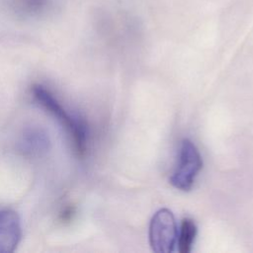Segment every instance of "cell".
<instances>
[{
	"label": "cell",
	"instance_id": "cell-1",
	"mask_svg": "<svg viewBox=\"0 0 253 253\" xmlns=\"http://www.w3.org/2000/svg\"><path fill=\"white\" fill-rule=\"evenodd\" d=\"M31 92L36 104L54 118L64 128L77 156L85 157L89 146V128L86 122L80 116L69 112L45 86L36 84L32 87Z\"/></svg>",
	"mask_w": 253,
	"mask_h": 253
},
{
	"label": "cell",
	"instance_id": "cell-2",
	"mask_svg": "<svg viewBox=\"0 0 253 253\" xmlns=\"http://www.w3.org/2000/svg\"><path fill=\"white\" fill-rule=\"evenodd\" d=\"M203 168V159L197 146L188 138L181 141L177 165L170 176V183L178 190L188 192Z\"/></svg>",
	"mask_w": 253,
	"mask_h": 253
},
{
	"label": "cell",
	"instance_id": "cell-3",
	"mask_svg": "<svg viewBox=\"0 0 253 253\" xmlns=\"http://www.w3.org/2000/svg\"><path fill=\"white\" fill-rule=\"evenodd\" d=\"M149 243L154 252L170 253L175 250L178 228L174 214L168 209H160L151 217L148 229Z\"/></svg>",
	"mask_w": 253,
	"mask_h": 253
},
{
	"label": "cell",
	"instance_id": "cell-4",
	"mask_svg": "<svg viewBox=\"0 0 253 253\" xmlns=\"http://www.w3.org/2000/svg\"><path fill=\"white\" fill-rule=\"evenodd\" d=\"M23 235L19 214L10 209L0 210V253L14 252Z\"/></svg>",
	"mask_w": 253,
	"mask_h": 253
},
{
	"label": "cell",
	"instance_id": "cell-5",
	"mask_svg": "<svg viewBox=\"0 0 253 253\" xmlns=\"http://www.w3.org/2000/svg\"><path fill=\"white\" fill-rule=\"evenodd\" d=\"M49 148V139L46 133L39 127L28 128L22 134L20 149L25 155L41 156Z\"/></svg>",
	"mask_w": 253,
	"mask_h": 253
},
{
	"label": "cell",
	"instance_id": "cell-6",
	"mask_svg": "<svg viewBox=\"0 0 253 253\" xmlns=\"http://www.w3.org/2000/svg\"><path fill=\"white\" fill-rule=\"evenodd\" d=\"M197 235V225L190 217L183 218L178 233V249L180 253H190Z\"/></svg>",
	"mask_w": 253,
	"mask_h": 253
},
{
	"label": "cell",
	"instance_id": "cell-7",
	"mask_svg": "<svg viewBox=\"0 0 253 253\" xmlns=\"http://www.w3.org/2000/svg\"><path fill=\"white\" fill-rule=\"evenodd\" d=\"M45 0H15L13 5L19 13L34 15L42 12L45 7Z\"/></svg>",
	"mask_w": 253,
	"mask_h": 253
}]
</instances>
